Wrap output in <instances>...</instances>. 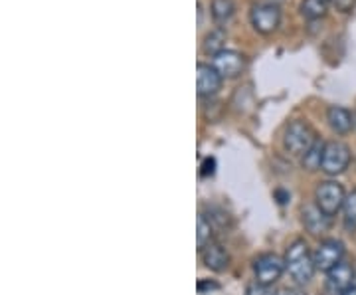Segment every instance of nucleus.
<instances>
[{"label":"nucleus","mask_w":356,"mask_h":295,"mask_svg":"<svg viewBox=\"0 0 356 295\" xmlns=\"http://www.w3.org/2000/svg\"><path fill=\"white\" fill-rule=\"evenodd\" d=\"M283 260H285V271L295 280V283L305 285L313 280L317 266H315L313 254L309 252V246H307L305 240H295L287 248Z\"/></svg>","instance_id":"f257e3e1"},{"label":"nucleus","mask_w":356,"mask_h":295,"mask_svg":"<svg viewBox=\"0 0 356 295\" xmlns=\"http://www.w3.org/2000/svg\"><path fill=\"white\" fill-rule=\"evenodd\" d=\"M344 200H346V193H344L343 184H339L337 180H325L315 191V205L331 218L343 210Z\"/></svg>","instance_id":"f03ea898"},{"label":"nucleus","mask_w":356,"mask_h":295,"mask_svg":"<svg viewBox=\"0 0 356 295\" xmlns=\"http://www.w3.org/2000/svg\"><path fill=\"white\" fill-rule=\"evenodd\" d=\"M283 143H285V149L293 154H303L317 143V135L313 127L305 123V121H293L291 125L285 131V137H283Z\"/></svg>","instance_id":"7ed1b4c3"},{"label":"nucleus","mask_w":356,"mask_h":295,"mask_svg":"<svg viewBox=\"0 0 356 295\" xmlns=\"http://www.w3.org/2000/svg\"><path fill=\"white\" fill-rule=\"evenodd\" d=\"M350 165V149L343 141H329L325 145V154H323V165L321 170L337 177L344 173Z\"/></svg>","instance_id":"20e7f679"},{"label":"nucleus","mask_w":356,"mask_h":295,"mask_svg":"<svg viewBox=\"0 0 356 295\" xmlns=\"http://www.w3.org/2000/svg\"><path fill=\"white\" fill-rule=\"evenodd\" d=\"M250 20H252V26L259 34H273L281 22L280 6L273 4V2L255 4L252 8V14H250Z\"/></svg>","instance_id":"39448f33"},{"label":"nucleus","mask_w":356,"mask_h":295,"mask_svg":"<svg viewBox=\"0 0 356 295\" xmlns=\"http://www.w3.org/2000/svg\"><path fill=\"white\" fill-rule=\"evenodd\" d=\"M344 257V244L341 240H325L317 246V250L313 252V260L318 271H329L339 266Z\"/></svg>","instance_id":"423d86ee"},{"label":"nucleus","mask_w":356,"mask_h":295,"mask_svg":"<svg viewBox=\"0 0 356 295\" xmlns=\"http://www.w3.org/2000/svg\"><path fill=\"white\" fill-rule=\"evenodd\" d=\"M283 271H285V260L277 254H264L254 262L255 282L273 285L283 276Z\"/></svg>","instance_id":"0eeeda50"},{"label":"nucleus","mask_w":356,"mask_h":295,"mask_svg":"<svg viewBox=\"0 0 356 295\" xmlns=\"http://www.w3.org/2000/svg\"><path fill=\"white\" fill-rule=\"evenodd\" d=\"M214 67L222 77H238L245 67V58L236 50H222L214 56Z\"/></svg>","instance_id":"6e6552de"},{"label":"nucleus","mask_w":356,"mask_h":295,"mask_svg":"<svg viewBox=\"0 0 356 295\" xmlns=\"http://www.w3.org/2000/svg\"><path fill=\"white\" fill-rule=\"evenodd\" d=\"M198 76H196V88H198V95L202 97H210V95H216L218 90L222 88V79L214 65L208 64H198L196 67Z\"/></svg>","instance_id":"1a4fd4ad"},{"label":"nucleus","mask_w":356,"mask_h":295,"mask_svg":"<svg viewBox=\"0 0 356 295\" xmlns=\"http://www.w3.org/2000/svg\"><path fill=\"white\" fill-rule=\"evenodd\" d=\"M327 283L329 289L334 294H343L344 289H348L350 285L356 283V271L350 264L341 262L339 266H334L329 273H327Z\"/></svg>","instance_id":"9d476101"},{"label":"nucleus","mask_w":356,"mask_h":295,"mask_svg":"<svg viewBox=\"0 0 356 295\" xmlns=\"http://www.w3.org/2000/svg\"><path fill=\"white\" fill-rule=\"evenodd\" d=\"M301 216H303L305 228L313 236H321V234L329 232V228H331V216H327L317 205L305 206L303 212H301Z\"/></svg>","instance_id":"9b49d317"},{"label":"nucleus","mask_w":356,"mask_h":295,"mask_svg":"<svg viewBox=\"0 0 356 295\" xmlns=\"http://www.w3.org/2000/svg\"><path fill=\"white\" fill-rule=\"evenodd\" d=\"M202 260L204 266L212 271H224L229 264V256L228 252H226V248L222 244H218V242H210L204 248Z\"/></svg>","instance_id":"f8f14e48"},{"label":"nucleus","mask_w":356,"mask_h":295,"mask_svg":"<svg viewBox=\"0 0 356 295\" xmlns=\"http://www.w3.org/2000/svg\"><path fill=\"white\" fill-rule=\"evenodd\" d=\"M327 121H329V125L334 133H339V135H346V133H350L353 127H355V117L353 113L348 111V109H344L341 105H332L329 107V111H327Z\"/></svg>","instance_id":"ddd939ff"},{"label":"nucleus","mask_w":356,"mask_h":295,"mask_svg":"<svg viewBox=\"0 0 356 295\" xmlns=\"http://www.w3.org/2000/svg\"><path fill=\"white\" fill-rule=\"evenodd\" d=\"M329 4H331V0H303L301 14L305 16L307 20H318V18H323L327 14Z\"/></svg>","instance_id":"4468645a"},{"label":"nucleus","mask_w":356,"mask_h":295,"mask_svg":"<svg viewBox=\"0 0 356 295\" xmlns=\"http://www.w3.org/2000/svg\"><path fill=\"white\" fill-rule=\"evenodd\" d=\"M236 4L234 0H212V18L216 24H226L234 16Z\"/></svg>","instance_id":"2eb2a0df"},{"label":"nucleus","mask_w":356,"mask_h":295,"mask_svg":"<svg viewBox=\"0 0 356 295\" xmlns=\"http://www.w3.org/2000/svg\"><path fill=\"white\" fill-rule=\"evenodd\" d=\"M325 145L327 143L318 141L317 139V143L303 154V167L307 170H317V168H321V165H323V154H325Z\"/></svg>","instance_id":"dca6fc26"},{"label":"nucleus","mask_w":356,"mask_h":295,"mask_svg":"<svg viewBox=\"0 0 356 295\" xmlns=\"http://www.w3.org/2000/svg\"><path fill=\"white\" fill-rule=\"evenodd\" d=\"M224 42H226V34H224V30H214V32H210V34H206V38H204V54H210V56H216L222 50H226L224 48Z\"/></svg>","instance_id":"f3484780"},{"label":"nucleus","mask_w":356,"mask_h":295,"mask_svg":"<svg viewBox=\"0 0 356 295\" xmlns=\"http://www.w3.org/2000/svg\"><path fill=\"white\" fill-rule=\"evenodd\" d=\"M196 242H198V248L204 250L206 246L212 242V222L206 218L204 214L198 216V234H196Z\"/></svg>","instance_id":"a211bd4d"},{"label":"nucleus","mask_w":356,"mask_h":295,"mask_svg":"<svg viewBox=\"0 0 356 295\" xmlns=\"http://www.w3.org/2000/svg\"><path fill=\"white\" fill-rule=\"evenodd\" d=\"M343 212H344V224H346L348 228H356V191H353L350 194H346Z\"/></svg>","instance_id":"6ab92c4d"},{"label":"nucleus","mask_w":356,"mask_h":295,"mask_svg":"<svg viewBox=\"0 0 356 295\" xmlns=\"http://www.w3.org/2000/svg\"><path fill=\"white\" fill-rule=\"evenodd\" d=\"M245 295H277V292L267 283L254 282L245 287Z\"/></svg>","instance_id":"aec40b11"},{"label":"nucleus","mask_w":356,"mask_h":295,"mask_svg":"<svg viewBox=\"0 0 356 295\" xmlns=\"http://www.w3.org/2000/svg\"><path fill=\"white\" fill-rule=\"evenodd\" d=\"M331 2H332V6H334L339 13H343V14L353 13L356 6V0H331Z\"/></svg>","instance_id":"412c9836"},{"label":"nucleus","mask_w":356,"mask_h":295,"mask_svg":"<svg viewBox=\"0 0 356 295\" xmlns=\"http://www.w3.org/2000/svg\"><path fill=\"white\" fill-rule=\"evenodd\" d=\"M277 295H305L299 287H283L277 292Z\"/></svg>","instance_id":"4be33fe9"},{"label":"nucleus","mask_w":356,"mask_h":295,"mask_svg":"<svg viewBox=\"0 0 356 295\" xmlns=\"http://www.w3.org/2000/svg\"><path fill=\"white\" fill-rule=\"evenodd\" d=\"M339 295H356V283L355 285H350L348 289H344L343 294H339Z\"/></svg>","instance_id":"5701e85b"}]
</instances>
